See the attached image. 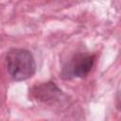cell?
Wrapping results in <instances>:
<instances>
[{
	"mask_svg": "<svg viewBox=\"0 0 121 121\" xmlns=\"http://www.w3.org/2000/svg\"><path fill=\"white\" fill-rule=\"evenodd\" d=\"M6 65L9 74L16 81L31 78L36 71V63L32 54L26 49H11L6 56Z\"/></svg>",
	"mask_w": 121,
	"mask_h": 121,
	"instance_id": "obj_1",
	"label": "cell"
},
{
	"mask_svg": "<svg viewBox=\"0 0 121 121\" xmlns=\"http://www.w3.org/2000/svg\"><path fill=\"white\" fill-rule=\"evenodd\" d=\"M95 62V56L91 54L79 53L73 57L67 65L63 67L62 76L64 78H84L86 77Z\"/></svg>",
	"mask_w": 121,
	"mask_h": 121,
	"instance_id": "obj_2",
	"label": "cell"
},
{
	"mask_svg": "<svg viewBox=\"0 0 121 121\" xmlns=\"http://www.w3.org/2000/svg\"><path fill=\"white\" fill-rule=\"evenodd\" d=\"M60 93V90L54 84V82L43 83L42 85L36 86L33 90L34 96L37 99H40L42 101H47V100L53 99Z\"/></svg>",
	"mask_w": 121,
	"mask_h": 121,
	"instance_id": "obj_3",
	"label": "cell"
}]
</instances>
